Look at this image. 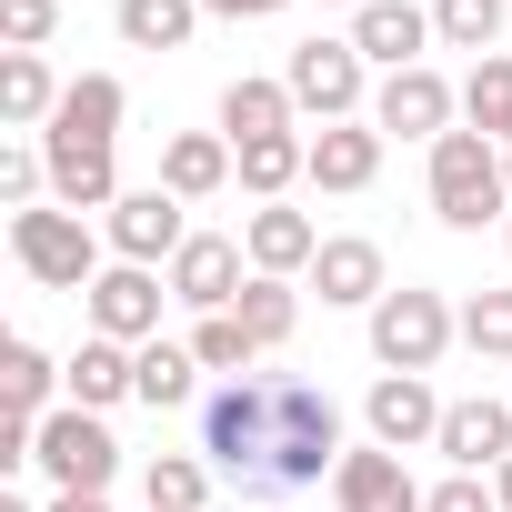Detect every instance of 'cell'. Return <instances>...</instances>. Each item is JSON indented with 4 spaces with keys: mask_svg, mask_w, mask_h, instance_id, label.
Segmentation results:
<instances>
[{
    "mask_svg": "<svg viewBox=\"0 0 512 512\" xmlns=\"http://www.w3.org/2000/svg\"><path fill=\"white\" fill-rule=\"evenodd\" d=\"M342 472V402L322 382H272V492H312Z\"/></svg>",
    "mask_w": 512,
    "mask_h": 512,
    "instance_id": "cell-1",
    "label": "cell"
},
{
    "mask_svg": "<svg viewBox=\"0 0 512 512\" xmlns=\"http://www.w3.org/2000/svg\"><path fill=\"white\" fill-rule=\"evenodd\" d=\"M422 181H432V211H442L452 231H482V221H512V181H502V141H482L472 121L432 141Z\"/></svg>",
    "mask_w": 512,
    "mask_h": 512,
    "instance_id": "cell-2",
    "label": "cell"
},
{
    "mask_svg": "<svg viewBox=\"0 0 512 512\" xmlns=\"http://www.w3.org/2000/svg\"><path fill=\"white\" fill-rule=\"evenodd\" d=\"M201 452H211V472H231L251 502L272 492V382H221L211 402H201Z\"/></svg>",
    "mask_w": 512,
    "mask_h": 512,
    "instance_id": "cell-3",
    "label": "cell"
},
{
    "mask_svg": "<svg viewBox=\"0 0 512 512\" xmlns=\"http://www.w3.org/2000/svg\"><path fill=\"white\" fill-rule=\"evenodd\" d=\"M101 231L81 221V211H61V201H41V211H11V262L41 282V292H91L111 262H101Z\"/></svg>",
    "mask_w": 512,
    "mask_h": 512,
    "instance_id": "cell-4",
    "label": "cell"
},
{
    "mask_svg": "<svg viewBox=\"0 0 512 512\" xmlns=\"http://www.w3.org/2000/svg\"><path fill=\"white\" fill-rule=\"evenodd\" d=\"M282 91H292V111L302 121H372V61L352 51V31L332 41V31H312L292 61H282Z\"/></svg>",
    "mask_w": 512,
    "mask_h": 512,
    "instance_id": "cell-5",
    "label": "cell"
},
{
    "mask_svg": "<svg viewBox=\"0 0 512 512\" xmlns=\"http://www.w3.org/2000/svg\"><path fill=\"white\" fill-rule=\"evenodd\" d=\"M452 342H462V312L442 292H382L372 302V362L382 372H432Z\"/></svg>",
    "mask_w": 512,
    "mask_h": 512,
    "instance_id": "cell-6",
    "label": "cell"
},
{
    "mask_svg": "<svg viewBox=\"0 0 512 512\" xmlns=\"http://www.w3.org/2000/svg\"><path fill=\"white\" fill-rule=\"evenodd\" d=\"M101 241H111V262L171 272V262H181V241H191V201H171L161 181H151V191H121V201L101 211Z\"/></svg>",
    "mask_w": 512,
    "mask_h": 512,
    "instance_id": "cell-7",
    "label": "cell"
},
{
    "mask_svg": "<svg viewBox=\"0 0 512 512\" xmlns=\"http://www.w3.org/2000/svg\"><path fill=\"white\" fill-rule=\"evenodd\" d=\"M41 472H51V492H111V472H121L111 422L81 412V402H61V412L41 422Z\"/></svg>",
    "mask_w": 512,
    "mask_h": 512,
    "instance_id": "cell-8",
    "label": "cell"
},
{
    "mask_svg": "<svg viewBox=\"0 0 512 512\" xmlns=\"http://www.w3.org/2000/svg\"><path fill=\"white\" fill-rule=\"evenodd\" d=\"M442 392H432V372H382L372 392H362V432L382 442V452H432L442 442Z\"/></svg>",
    "mask_w": 512,
    "mask_h": 512,
    "instance_id": "cell-9",
    "label": "cell"
},
{
    "mask_svg": "<svg viewBox=\"0 0 512 512\" xmlns=\"http://www.w3.org/2000/svg\"><path fill=\"white\" fill-rule=\"evenodd\" d=\"M372 131H382V141L402 131V141H422V151H432L442 131H462V91H452L432 61H422V71H392V81L372 91Z\"/></svg>",
    "mask_w": 512,
    "mask_h": 512,
    "instance_id": "cell-10",
    "label": "cell"
},
{
    "mask_svg": "<svg viewBox=\"0 0 512 512\" xmlns=\"http://www.w3.org/2000/svg\"><path fill=\"white\" fill-rule=\"evenodd\" d=\"M81 302H91V332H101V342H131V352H141V342H161V302H171V282L141 272V262H111Z\"/></svg>",
    "mask_w": 512,
    "mask_h": 512,
    "instance_id": "cell-11",
    "label": "cell"
},
{
    "mask_svg": "<svg viewBox=\"0 0 512 512\" xmlns=\"http://www.w3.org/2000/svg\"><path fill=\"white\" fill-rule=\"evenodd\" d=\"M161 282H171V302H191V312H231V302L251 292V251H241L231 231H191L181 262H171Z\"/></svg>",
    "mask_w": 512,
    "mask_h": 512,
    "instance_id": "cell-12",
    "label": "cell"
},
{
    "mask_svg": "<svg viewBox=\"0 0 512 512\" xmlns=\"http://www.w3.org/2000/svg\"><path fill=\"white\" fill-rule=\"evenodd\" d=\"M241 251H251V272H262V282H292V272L322 262V221L292 211V201H262V211L241 221Z\"/></svg>",
    "mask_w": 512,
    "mask_h": 512,
    "instance_id": "cell-13",
    "label": "cell"
},
{
    "mask_svg": "<svg viewBox=\"0 0 512 512\" xmlns=\"http://www.w3.org/2000/svg\"><path fill=\"white\" fill-rule=\"evenodd\" d=\"M332 502H342V512H422L432 492L412 482V462H402V452L362 442V452H342V472H332Z\"/></svg>",
    "mask_w": 512,
    "mask_h": 512,
    "instance_id": "cell-14",
    "label": "cell"
},
{
    "mask_svg": "<svg viewBox=\"0 0 512 512\" xmlns=\"http://www.w3.org/2000/svg\"><path fill=\"white\" fill-rule=\"evenodd\" d=\"M352 51L392 81V71H422V51H432V11L422 0H372V11H352Z\"/></svg>",
    "mask_w": 512,
    "mask_h": 512,
    "instance_id": "cell-15",
    "label": "cell"
},
{
    "mask_svg": "<svg viewBox=\"0 0 512 512\" xmlns=\"http://www.w3.org/2000/svg\"><path fill=\"white\" fill-rule=\"evenodd\" d=\"M452 472H502L512 462V402H492V392H472V402H452L442 412V442H432Z\"/></svg>",
    "mask_w": 512,
    "mask_h": 512,
    "instance_id": "cell-16",
    "label": "cell"
},
{
    "mask_svg": "<svg viewBox=\"0 0 512 512\" xmlns=\"http://www.w3.org/2000/svg\"><path fill=\"white\" fill-rule=\"evenodd\" d=\"M312 292H322L332 312H372V302L392 292V272H382V241H362V231H332V241H322V262H312Z\"/></svg>",
    "mask_w": 512,
    "mask_h": 512,
    "instance_id": "cell-17",
    "label": "cell"
},
{
    "mask_svg": "<svg viewBox=\"0 0 512 512\" xmlns=\"http://www.w3.org/2000/svg\"><path fill=\"white\" fill-rule=\"evenodd\" d=\"M41 151H51V201H61V211L91 221V211L121 201V161H111L101 141H41Z\"/></svg>",
    "mask_w": 512,
    "mask_h": 512,
    "instance_id": "cell-18",
    "label": "cell"
},
{
    "mask_svg": "<svg viewBox=\"0 0 512 512\" xmlns=\"http://www.w3.org/2000/svg\"><path fill=\"white\" fill-rule=\"evenodd\" d=\"M231 181H241V161H231L221 131H171V141H161V191H171V201H211V191H231Z\"/></svg>",
    "mask_w": 512,
    "mask_h": 512,
    "instance_id": "cell-19",
    "label": "cell"
},
{
    "mask_svg": "<svg viewBox=\"0 0 512 512\" xmlns=\"http://www.w3.org/2000/svg\"><path fill=\"white\" fill-rule=\"evenodd\" d=\"M121 111H131V91H121L111 71H81V81L61 91V111H51L41 141H101V151H111V141H121Z\"/></svg>",
    "mask_w": 512,
    "mask_h": 512,
    "instance_id": "cell-20",
    "label": "cell"
},
{
    "mask_svg": "<svg viewBox=\"0 0 512 512\" xmlns=\"http://www.w3.org/2000/svg\"><path fill=\"white\" fill-rule=\"evenodd\" d=\"M372 181H382V131L372 121L312 131V191H372Z\"/></svg>",
    "mask_w": 512,
    "mask_h": 512,
    "instance_id": "cell-21",
    "label": "cell"
},
{
    "mask_svg": "<svg viewBox=\"0 0 512 512\" xmlns=\"http://www.w3.org/2000/svg\"><path fill=\"white\" fill-rule=\"evenodd\" d=\"M131 382H141V352H131V342H101V332H91V342L61 362V392H71L81 412H111V402H131Z\"/></svg>",
    "mask_w": 512,
    "mask_h": 512,
    "instance_id": "cell-22",
    "label": "cell"
},
{
    "mask_svg": "<svg viewBox=\"0 0 512 512\" xmlns=\"http://www.w3.org/2000/svg\"><path fill=\"white\" fill-rule=\"evenodd\" d=\"M61 91H71V81H51L41 51H11V61H0V121H11V131H51Z\"/></svg>",
    "mask_w": 512,
    "mask_h": 512,
    "instance_id": "cell-23",
    "label": "cell"
},
{
    "mask_svg": "<svg viewBox=\"0 0 512 512\" xmlns=\"http://www.w3.org/2000/svg\"><path fill=\"white\" fill-rule=\"evenodd\" d=\"M292 121H302V111H292L282 81H251V71H241V81L221 91V141H231V151H241V141H272V131H292Z\"/></svg>",
    "mask_w": 512,
    "mask_h": 512,
    "instance_id": "cell-24",
    "label": "cell"
},
{
    "mask_svg": "<svg viewBox=\"0 0 512 512\" xmlns=\"http://www.w3.org/2000/svg\"><path fill=\"white\" fill-rule=\"evenodd\" d=\"M241 191L251 201H282L292 181H312V131H272V141H241Z\"/></svg>",
    "mask_w": 512,
    "mask_h": 512,
    "instance_id": "cell-25",
    "label": "cell"
},
{
    "mask_svg": "<svg viewBox=\"0 0 512 512\" xmlns=\"http://www.w3.org/2000/svg\"><path fill=\"white\" fill-rule=\"evenodd\" d=\"M201 21H211L201 0H121V11H111V31H121L131 51H191Z\"/></svg>",
    "mask_w": 512,
    "mask_h": 512,
    "instance_id": "cell-26",
    "label": "cell"
},
{
    "mask_svg": "<svg viewBox=\"0 0 512 512\" xmlns=\"http://www.w3.org/2000/svg\"><path fill=\"white\" fill-rule=\"evenodd\" d=\"M141 502L151 512H211V462L201 452H151L141 462Z\"/></svg>",
    "mask_w": 512,
    "mask_h": 512,
    "instance_id": "cell-27",
    "label": "cell"
},
{
    "mask_svg": "<svg viewBox=\"0 0 512 512\" xmlns=\"http://www.w3.org/2000/svg\"><path fill=\"white\" fill-rule=\"evenodd\" d=\"M0 392H11V422H51V412H61V402H51V392H61V362H51L41 342H11Z\"/></svg>",
    "mask_w": 512,
    "mask_h": 512,
    "instance_id": "cell-28",
    "label": "cell"
},
{
    "mask_svg": "<svg viewBox=\"0 0 512 512\" xmlns=\"http://www.w3.org/2000/svg\"><path fill=\"white\" fill-rule=\"evenodd\" d=\"M201 392V362H191V342H141V382H131V402H151V412H181Z\"/></svg>",
    "mask_w": 512,
    "mask_h": 512,
    "instance_id": "cell-29",
    "label": "cell"
},
{
    "mask_svg": "<svg viewBox=\"0 0 512 512\" xmlns=\"http://www.w3.org/2000/svg\"><path fill=\"white\" fill-rule=\"evenodd\" d=\"M462 121H472L482 141H502V151H512V51L472 61V81H462Z\"/></svg>",
    "mask_w": 512,
    "mask_h": 512,
    "instance_id": "cell-30",
    "label": "cell"
},
{
    "mask_svg": "<svg viewBox=\"0 0 512 512\" xmlns=\"http://www.w3.org/2000/svg\"><path fill=\"white\" fill-rule=\"evenodd\" d=\"M191 362H201V372H221V382H241L251 362H262V342L241 332V312H201V322H191Z\"/></svg>",
    "mask_w": 512,
    "mask_h": 512,
    "instance_id": "cell-31",
    "label": "cell"
},
{
    "mask_svg": "<svg viewBox=\"0 0 512 512\" xmlns=\"http://www.w3.org/2000/svg\"><path fill=\"white\" fill-rule=\"evenodd\" d=\"M231 312H241V332L262 342V352H282V342H292V322H302V292H292V282H262V272H251V292H241Z\"/></svg>",
    "mask_w": 512,
    "mask_h": 512,
    "instance_id": "cell-32",
    "label": "cell"
},
{
    "mask_svg": "<svg viewBox=\"0 0 512 512\" xmlns=\"http://www.w3.org/2000/svg\"><path fill=\"white\" fill-rule=\"evenodd\" d=\"M432 41L492 61V41H502V0H432Z\"/></svg>",
    "mask_w": 512,
    "mask_h": 512,
    "instance_id": "cell-33",
    "label": "cell"
},
{
    "mask_svg": "<svg viewBox=\"0 0 512 512\" xmlns=\"http://www.w3.org/2000/svg\"><path fill=\"white\" fill-rule=\"evenodd\" d=\"M462 342H472L482 362H512V292H472V302H462Z\"/></svg>",
    "mask_w": 512,
    "mask_h": 512,
    "instance_id": "cell-34",
    "label": "cell"
},
{
    "mask_svg": "<svg viewBox=\"0 0 512 512\" xmlns=\"http://www.w3.org/2000/svg\"><path fill=\"white\" fill-rule=\"evenodd\" d=\"M41 191H51V151H41V141H11V151H0V201H11V211H41Z\"/></svg>",
    "mask_w": 512,
    "mask_h": 512,
    "instance_id": "cell-35",
    "label": "cell"
},
{
    "mask_svg": "<svg viewBox=\"0 0 512 512\" xmlns=\"http://www.w3.org/2000/svg\"><path fill=\"white\" fill-rule=\"evenodd\" d=\"M61 31V0H0V41H11V51H41Z\"/></svg>",
    "mask_w": 512,
    "mask_h": 512,
    "instance_id": "cell-36",
    "label": "cell"
},
{
    "mask_svg": "<svg viewBox=\"0 0 512 512\" xmlns=\"http://www.w3.org/2000/svg\"><path fill=\"white\" fill-rule=\"evenodd\" d=\"M422 512H502V492H492V472H442Z\"/></svg>",
    "mask_w": 512,
    "mask_h": 512,
    "instance_id": "cell-37",
    "label": "cell"
},
{
    "mask_svg": "<svg viewBox=\"0 0 512 512\" xmlns=\"http://www.w3.org/2000/svg\"><path fill=\"white\" fill-rule=\"evenodd\" d=\"M211 21H272V11H292V0H201Z\"/></svg>",
    "mask_w": 512,
    "mask_h": 512,
    "instance_id": "cell-38",
    "label": "cell"
},
{
    "mask_svg": "<svg viewBox=\"0 0 512 512\" xmlns=\"http://www.w3.org/2000/svg\"><path fill=\"white\" fill-rule=\"evenodd\" d=\"M51 512H111L101 492H51Z\"/></svg>",
    "mask_w": 512,
    "mask_h": 512,
    "instance_id": "cell-39",
    "label": "cell"
},
{
    "mask_svg": "<svg viewBox=\"0 0 512 512\" xmlns=\"http://www.w3.org/2000/svg\"><path fill=\"white\" fill-rule=\"evenodd\" d=\"M492 492H502V512H512V462H502V472H492Z\"/></svg>",
    "mask_w": 512,
    "mask_h": 512,
    "instance_id": "cell-40",
    "label": "cell"
},
{
    "mask_svg": "<svg viewBox=\"0 0 512 512\" xmlns=\"http://www.w3.org/2000/svg\"><path fill=\"white\" fill-rule=\"evenodd\" d=\"M322 11H372V0H322Z\"/></svg>",
    "mask_w": 512,
    "mask_h": 512,
    "instance_id": "cell-41",
    "label": "cell"
},
{
    "mask_svg": "<svg viewBox=\"0 0 512 512\" xmlns=\"http://www.w3.org/2000/svg\"><path fill=\"white\" fill-rule=\"evenodd\" d=\"M0 512H31V502H11V492H0Z\"/></svg>",
    "mask_w": 512,
    "mask_h": 512,
    "instance_id": "cell-42",
    "label": "cell"
},
{
    "mask_svg": "<svg viewBox=\"0 0 512 512\" xmlns=\"http://www.w3.org/2000/svg\"><path fill=\"white\" fill-rule=\"evenodd\" d=\"M502 181H512V151H502Z\"/></svg>",
    "mask_w": 512,
    "mask_h": 512,
    "instance_id": "cell-43",
    "label": "cell"
},
{
    "mask_svg": "<svg viewBox=\"0 0 512 512\" xmlns=\"http://www.w3.org/2000/svg\"><path fill=\"white\" fill-rule=\"evenodd\" d=\"M502 251H512V221H502Z\"/></svg>",
    "mask_w": 512,
    "mask_h": 512,
    "instance_id": "cell-44",
    "label": "cell"
}]
</instances>
